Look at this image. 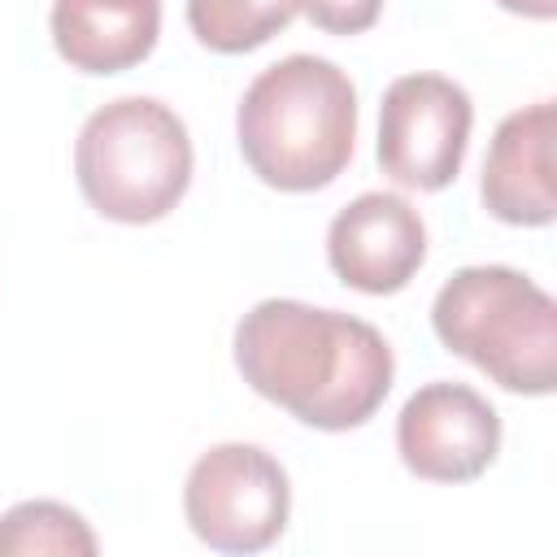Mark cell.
Masks as SVG:
<instances>
[{
    "mask_svg": "<svg viewBox=\"0 0 557 557\" xmlns=\"http://www.w3.org/2000/svg\"><path fill=\"white\" fill-rule=\"evenodd\" d=\"M235 366L257 396L313 431H352L370 422L396 374L392 348L370 322L283 296L239 318Z\"/></svg>",
    "mask_w": 557,
    "mask_h": 557,
    "instance_id": "obj_1",
    "label": "cell"
},
{
    "mask_svg": "<svg viewBox=\"0 0 557 557\" xmlns=\"http://www.w3.org/2000/svg\"><path fill=\"white\" fill-rule=\"evenodd\" d=\"M235 135L248 170L265 187L318 191L352 161L357 91L335 61L292 52L248 83Z\"/></svg>",
    "mask_w": 557,
    "mask_h": 557,
    "instance_id": "obj_2",
    "label": "cell"
},
{
    "mask_svg": "<svg viewBox=\"0 0 557 557\" xmlns=\"http://www.w3.org/2000/svg\"><path fill=\"white\" fill-rule=\"evenodd\" d=\"M440 344L518 396L557 387V305L509 265L457 270L431 305Z\"/></svg>",
    "mask_w": 557,
    "mask_h": 557,
    "instance_id": "obj_3",
    "label": "cell"
},
{
    "mask_svg": "<svg viewBox=\"0 0 557 557\" xmlns=\"http://www.w3.org/2000/svg\"><path fill=\"white\" fill-rule=\"evenodd\" d=\"M74 174L100 218L122 226L161 222L191 183V135L170 104L122 96L83 122Z\"/></svg>",
    "mask_w": 557,
    "mask_h": 557,
    "instance_id": "obj_4",
    "label": "cell"
},
{
    "mask_svg": "<svg viewBox=\"0 0 557 557\" xmlns=\"http://www.w3.org/2000/svg\"><path fill=\"white\" fill-rule=\"evenodd\" d=\"M183 513L200 544L261 553L283 535L292 513L287 470L257 444H213L187 470Z\"/></svg>",
    "mask_w": 557,
    "mask_h": 557,
    "instance_id": "obj_5",
    "label": "cell"
},
{
    "mask_svg": "<svg viewBox=\"0 0 557 557\" xmlns=\"http://www.w3.org/2000/svg\"><path fill=\"white\" fill-rule=\"evenodd\" d=\"M474 104L444 74H400L379 104V165L396 187L440 191L461 174Z\"/></svg>",
    "mask_w": 557,
    "mask_h": 557,
    "instance_id": "obj_6",
    "label": "cell"
},
{
    "mask_svg": "<svg viewBox=\"0 0 557 557\" xmlns=\"http://www.w3.org/2000/svg\"><path fill=\"white\" fill-rule=\"evenodd\" d=\"M396 453L409 474L431 483H470L500 453V418L466 383L418 387L396 418Z\"/></svg>",
    "mask_w": 557,
    "mask_h": 557,
    "instance_id": "obj_7",
    "label": "cell"
},
{
    "mask_svg": "<svg viewBox=\"0 0 557 557\" xmlns=\"http://www.w3.org/2000/svg\"><path fill=\"white\" fill-rule=\"evenodd\" d=\"M326 261L339 283L366 296H392L426 261V226L396 191H361L326 226Z\"/></svg>",
    "mask_w": 557,
    "mask_h": 557,
    "instance_id": "obj_8",
    "label": "cell"
},
{
    "mask_svg": "<svg viewBox=\"0 0 557 557\" xmlns=\"http://www.w3.org/2000/svg\"><path fill=\"white\" fill-rule=\"evenodd\" d=\"M483 209L509 226H548L557 213L553 196V104L535 100L513 109L483 157Z\"/></svg>",
    "mask_w": 557,
    "mask_h": 557,
    "instance_id": "obj_9",
    "label": "cell"
},
{
    "mask_svg": "<svg viewBox=\"0 0 557 557\" xmlns=\"http://www.w3.org/2000/svg\"><path fill=\"white\" fill-rule=\"evenodd\" d=\"M161 0H57L52 44L78 74H122L157 48Z\"/></svg>",
    "mask_w": 557,
    "mask_h": 557,
    "instance_id": "obj_10",
    "label": "cell"
},
{
    "mask_svg": "<svg viewBox=\"0 0 557 557\" xmlns=\"http://www.w3.org/2000/svg\"><path fill=\"white\" fill-rule=\"evenodd\" d=\"M296 13V0H187L191 35L226 57L270 44Z\"/></svg>",
    "mask_w": 557,
    "mask_h": 557,
    "instance_id": "obj_11",
    "label": "cell"
},
{
    "mask_svg": "<svg viewBox=\"0 0 557 557\" xmlns=\"http://www.w3.org/2000/svg\"><path fill=\"white\" fill-rule=\"evenodd\" d=\"M100 548L96 531L61 500H22L9 513H0V557H91Z\"/></svg>",
    "mask_w": 557,
    "mask_h": 557,
    "instance_id": "obj_12",
    "label": "cell"
},
{
    "mask_svg": "<svg viewBox=\"0 0 557 557\" xmlns=\"http://www.w3.org/2000/svg\"><path fill=\"white\" fill-rule=\"evenodd\" d=\"M296 9L326 35H361L379 22L383 0H296Z\"/></svg>",
    "mask_w": 557,
    "mask_h": 557,
    "instance_id": "obj_13",
    "label": "cell"
},
{
    "mask_svg": "<svg viewBox=\"0 0 557 557\" xmlns=\"http://www.w3.org/2000/svg\"><path fill=\"white\" fill-rule=\"evenodd\" d=\"M496 4L518 13V17H535V22H548L557 13V0H496Z\"/></svg>",
    "mask_w": 557,
    "mask_h": 557,
    "instance_id": "obj_14",
    "label": "cell"
}]
</instances>
